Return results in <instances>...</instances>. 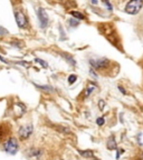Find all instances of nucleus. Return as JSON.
<instances>
[{
	"mask_svg": "<svg viewBox=\"0 0 143 160\" xmlns=\"http://www.w3.org/2000/svg\"><path fill=\"white\" fill-rule=\"evenodd\" d=\"M143 0H130L125 6V12L129 15H136L142 9Z\"/></svg>",
	"mask_w": 143,
	"mask_h": 160,
	"instance_id": "obj_1",
	"label": "nucleus"
},
{
	"mask_svg": "<svg viewBox=\"0 0 143 160\" xmlns=\"http://www.w3.org/2000/svg\"><path fill=\"white\" fill-rule=\"evenodd\" d=\"M18 141L16 138H10L3 143V149H5L6 152L10 153V155H15L16 152L18 151Z\"/></svg>",
	"mask_w": 143,
	"mask_h": 160,
	"instance_id": "obj_2",
	"label": "nucleus"
},
{
	"mask_svg": "<svg viewBox=\"0 0 143 160\" xmlns=\"http://www.w3.org/2000/svg\"><path fill=\"white\" fill-rule=\"evenodd\" d=\"M33 125H30V123H28V125H24L20 127L19 129V132H18V135H19V138L21 140H26L28 139V138L31 136V133H33Z\"/></svg>",
	"mask_w": 143,
	"mask_h": 160,
	"instance_id": "obj_3",
	"label": "nucleus"
},
{
	"mask_svg": "<svg viewBox=\"0 0 143 160\" xmlns=\"http://www.w3.org/2000/svg\"><path fill=\"white\" fill-rule=\"evenodd\" d=\"M92 67H94L95 69H104L108 66L110 61L105 58H100V59H92L90 60Z\"/></svg>",
	"mask_w": 143,
	"mask_h": 160,
	"instance_id": "obj_4",
	"label": "nucleus"
},
{
	"mask_svg": "<svg viewBox=\"0 0 143 160\" xmlns=\"http://www.w3.org/2000/svg\"><path fill=\"white\" fill-rule=\"evenodd\" d=\"M37 15H38V18H39V22H40V26L43 28H45L48 23V16H47V12L45 11V9L43 8H39L37 11Z\"/></svg>",
	"mask_w": 143,
	"mask_h": 160,
	"instance_id": "obj_5",
	"label": "nucleus"
},
{
	"mask_svg": "<svg viewBox=\"0 0 143 160\" xmlns=\"http://www.w3.org/2000/svg\"><path fill=\"white\" fill-rule=\"evenodd\" d=\"M15 17H16V22H17L18 27L26 28V26H27V18H26V16L24 15L21 11H17V12L15 13Z\"/></svg>",
	"mask_w": 143,
	"mask_h": 160,
	"instance_id": "obj_6",
	"label": "nucleus"
},
{
	"mask_svg": "<svg viewBox=\"0 0 143 160\" xmlns=\"http://www.w3.org/2000/svg\"><path fill=\"white\" fill-rule=\"evenodd\" d=\"M106 147H107V149H110V150H114V149H116V141H115V138L112 136V137H110L108 138V140H107V143H106Z\"/></svg>",
	"mask_w": 143,
	"mask_h": 160,
	"instance_id": "obj_7",
	"label": "nucleus"
},
{
	"mask_svg": "<svg viewBox=\"0 0 143 160\" xmlns=\"http://www.w3.org/2000/svg\"><path fill=\"white\" fill-rule=\"evenodd\" d=\"M80 153L85 158H92L94 156V153H93L92 150H80Z\"/></svg>",
	"mask_w": 143,
	"mask_h": 160,
	"instance_id": "obj_8",
	"label": "nucleus"
},
{
	"mask_svg": "<svg viewBox=\"0 0 143 160\" xmlns=\"http://www.w3.org/2000/svg\"><path fill=\"white\" fill-rule=\"evenodd\" d=\"M70 15L73 16V17H75L76 19H78V20H84V19H85V16L82 15L80 12H77V11H70Z\"/></svg>",
	"mask_w": 143,
	"mask_h": 160,
	"instance_id": "obj_9",
	"label": "nucleus"
},
{
	"mask_svg": "<svg viewBox=\"0 0 143 160\" xmlns=\"http://www.w3.org/2000/svg\"><path fill=\"white\" fill-rule=\"evenodd\" d=\"M8 132V129L3 125H0V139H3Z\"/></svg>",
	"mask_w": 143,
	"mask_h": 160,
	"instance_id": "obj_10",
	"label": "nucleus"
},
{
	"mask_svg": "<svg viewBox=\"0 0 143 160\" xmlns=\"http://www.w3.org/2000/svg\"><path fill=\"white\" fill-rule=\"evenodd\" d=\"M94 88H95V86H93V85H91V86H88L87 88L85 89V93H84V97H88V96L92 93V91L94 90Z\"/></svg>",
	"mask_w": 143,
	"mask_h": 160,
	"instance_id": "obj_11",
	"label": "nucleus"
},
{
	"mask_svg": "<svg viewBox=\"0 0 143 160\" xmlns=\"http://www.w3.org/2000/svg\"><path fill=\"white\" fill-rule=\"evenodd\" d=\"M35 62H38L40 66H43L44 68H47V67H48L47 62H46V61H44V60L39 59V58H36V59H35Z\"/></svg>",
	"mask_w": 143,
	"mask_h": 160,
	"instance_id": "obj_12",
	"label": "nucleus"
},
{
	"mask_svg": "<svg viewBox=\"0 0 143 160\" xmlns=\"http://www.w3.org/2000/svg\"><path fill=\"white\" fill-rule=\"evenodd\" d=\"M36 87L37 88H39V89H41V90H46V91H53V88L52 87H49V86H38V85H36Z\"/></svg>",
	"mask_w": 143,
	"mask_h": 160,
	"instance_id": "obj_13",
	"label": "nucleus"
},
{
	"mask_svg": "<svg viewBox=\"0 0 143 160\" xmlns=\"http://www.w3.org/2000/svg\"><path fill=\"white\" fill-rule=\"evenodd\" d=\"M76 79H77V76H75V75L69 76V77H68V83H69V85H72V83L75 82Z\"/></svg>",
	"mask_w": 143,
	"mask_h": 160,
	"instance_id": "obj_14",
	"label": "nucleus"
},
{
	"mask_svg": "<svg viewBox=\"0 0 143 160\" xmlns=\"http://www.w3.org/2000/svg\"><path fill=\"white\" fill-rule=\"evenodd\" d=\"M62 56H63L65 59H67L68 61H69V63H73V65H75V60L73 59V58H70L68 55H66V53H62Z\"/></svg>",
	"mask_w": 143,
	"mask_h": 160,
	"instance_id": "obj_15",
	"label": "nucleus"
},
{
	"mask_svg": "<svg viewBox=\"0 0 143 160\" xmlns=\"http://www.w3.org/2000/svg\"><path fill=\"white\" fill-rule=\"evenodd\" d=\"M96 123H97L98 126H103L104 123H105V120H104V118H97V119H96Z\"/></svg>",
	"mask_w": 143,
	"mask_h": 160,
	"instance_id": "obj_16",
	"label": "nucleus"
},
{
	"mask_svg": "<svg viewBox=\"0 0 143 160\" xmlns=\"http://www.w3.org/2000/svg\"><path fill=\"white\" fill-rule=\"evenodd\" d=\"M103 2L105 3V6L108 8V10H112V9H113V7H112V6H111V3L108 2V0H103Z\"/></svg>",
	"mask_w": 143,
	"mask_h": 160,
	"instance_id": "obj_17",
	"label": "nucleus"
},
{
	"mask_svg": "<svg viewBox=\"0 0 143 160\" xmlns=\"http://www.w3.org/2000/svg\"><path fill=\"white\" fill-rule=\"evenodd\" d=\"M98 105H100V109L103 110L104 109V106H105V102H104L103 100H100V101H98Z\"/></svg>",
	"mask_w": 143,
	"mask_h": 160,
	"instance_id": "obj_18",
	"label": "nucleus"
},
{
	"mask_svg": "<svg viewBox=\"0 0 143 160\" xmlns=\"http://www.w3.org/2000/svg\"><path fill=\"white\" fill-rule=\"evenodd\" d=\"M69 23H70L72 26H77V25H78V21H75L74 19H70V20H69Z\"/></svg>",
	"mask_w": 143,
	"mask_h": 160,
	"instance_id": "obj_19",
	"label": "nucleus"
},
{
	"mask_svg": "<svg viewBox=\"0 0 143 160\" xmlns=\"http://www.w3.org/2000/svg\"><path fill=\"white\" fill-rule=\"evenodd\" d=\"M118 89H120V91H121V92H122V93H123V95H125V91H124V89H123V88H122V87H118Z\"/></svg>",
	"mask_w": 143,
	"mask_h": 160,
	"instance_id": "obj_20",
	"label": "nucleus"
},
{
	"mask_svg": "<svg viewBox=\"0 0 143 160\" xmlns=\"http://www.w3.org/2000/svg\"><path fill=\"white\" fill-rule=\"evenodd\" d=\"M91 1H92L93 5H96V3H97V0H91Z\"/></svg>",
	"mask_w": 143,
	"mask_h": 160,
	"instance_id": "obj_21",
	"label": "nucleus"
}]
</instances>
